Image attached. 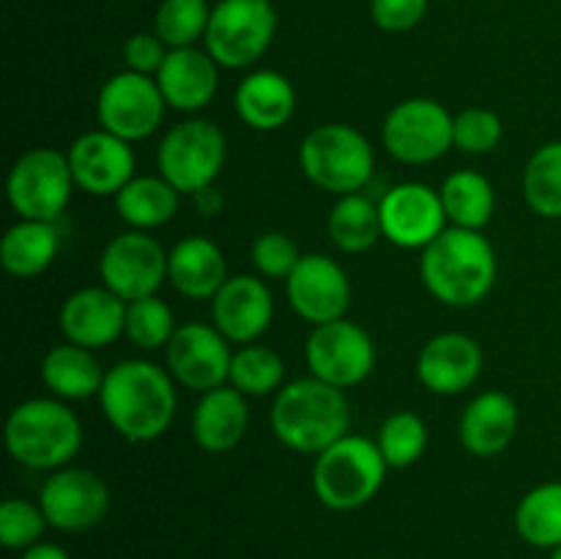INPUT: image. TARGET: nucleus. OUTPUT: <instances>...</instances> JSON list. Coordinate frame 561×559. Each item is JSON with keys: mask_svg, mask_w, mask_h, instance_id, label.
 Wrapping results in <instances>:
<instances>
[{"mask_svg": "<svg viewBox=\"0 0 561 559\" xmlns=\"http://www.w3.org/2000/svg\"><path fill=\"white\" fill-rule=\"evenodd\" d=\"M99 406L104 420L131 444L157 442L173 425L179 395L168 367L148 360H124L104 376Z\"/></svg>", "mask_w": 561, "mask_h": 559, "instance_id": "obj_1", "label": "nucleus"}, {"mask_svg": "<svg viewBox=\"0 0 561 559\" xmlns=\"http://www.w3.org/2000/svg\"><path fill=\"white\" fill-rule=\"evenodd\" d=\"M496 250L482 230L449 225L436 241L422 250L420 277L427 294L447 307H474L496 283Z\"/></svg>", "mask_w": 561, "mask_h": 559, "instance_id": "obj_2", "label": "nucleus"}, {"mask_svg": "<svg viewBox=\"0 0 561 559\" xmlns=\"http://www.w3.org/2000/svg\"><path fill=\"white\" fill-rule=\"evenodd\" d=\"M268 420L279 444L301 455H321L351 433V406L345 389L305 376L279 389Z\"/></svg>", "mask_w": 561, "mask_h": 559, "instance_id": "obj_3", "label": "nucleus"}, {"mask_svg": "<svg viewBox=\"0 0 561 559\" xmlns=\"http://www.w3.org/2000/svg\"><path fill=\"white\" fill-rule=\"evenodd\" d=\"M5 449L25 469H64L82 449L80 417L60 398L22 400L5 420Z\"/></svg>", "mask_w": 561, "mask_h": 559, "instance_id": "obj_4", "label": "nucleus"}, {"mask_svg": "<svg viewBox=\"0 0 561 559\" xmlns=\"http://www.w3.org/2000/svg\"><path fill=\"white\" fill-rule=\"evenodd\" d=\"M387 471L389 466L376 438L348 433L321 455H316L312 491L323 507L334 513H351L378 497Z\"/></svg>", "mask_w": 561, "mask_h": 559, "instance_id": "obj_5", "label": "nucleus"}, {"mask_svg": "<svg viewBox=\"0 0 561 559\" xmlns=\"http://www.w3.org/2000/svg\"><path fill=\"white\" fill-rule=\"evenodd\" d=\"M299 168L310 184L332 195L362 192L376 170L370 140L348 124H321L299 146Z\"/></svg>", "mask_w": 561, "mask_h": 559, "instance_id": "obj_6", "label": "nucleus"}, {"mask_svg": "<svg viewBox=\"0 0 561 559\" xmlns=\"http://www.w3.org/2000/svg\"><path fill=\"white\" fill-rule=\"evenodd\" d=\"M277 36V11L272 0H219L206 27L208 55L219 69H250Z\"/></svg>", "mask_w": 561, "mask_h": 559, "instance_id": "obj_7", "label": "nucleus"}, {"mask_svg": "<svg viewBox=\"0 0 561 559\" xmlns=\"http://www.w3.org/2000/svg\"><path fill=\"white\" fill-rule=\"evenodd\" d=\"M225 157L228 142L222 129L208 118H186L162 137L157 148V168L181 195H197L214 186L225 168Z\"/></svg>", "mask_w": 561, "mask_h": 559, "instance_id": "obj_8", "label": "nucleus"}, {"mask_svg": "<svg viewBox=\"0 0 561 559\" xmlns=\"http://www.w3.org/2000/svg\"><path fill=\"white\" fill-rule=\"evenodd\" d=\"M69 157L58 148H31L22 153L5 179V197L20 219L58 223L75 190Z\"/></svg>", "mask_w": 561, "mask_h": 559, "instance_id": "obj_9", "label": "nucleus"}, {"mask_svg": "<svg viewBox=\"0 0 561 559\" xmlns=\"http://www.w3.org/2000/svg\"><path fill=\"white\" fill-rule=\"evenodd\" d=\"M455 115L427 96L394 104L381 126V142L389 157L403 164H431L455 148Z\"/></svg>", "mask_w": 561, "mask_h": 559, "instance_id": "obj_10", "label": "nucleus"}, {"mask_svg": "<svg viewBox=\"0 0 561 559\" xmlns=\"http://www.w3.org/2000/svg\"><path fill=\"white\" fill-rule=\"evenodd\" d=\"M162 91L157 77L137 75V71H118L102 85L96 96L99 129L121 137L126 142H137L151 137L164 118Z\"/></svg>", "mask_w": 561, "mask_h": 559, "instance_id": "obj_11", "label": "nucleus"}, {"mask_svg": "<svg viewBox=\"0 0 561 559\" xmlns=\"http://www.w3.org/2000/svg\"><path fill=\"white\" fill-rule=\"evenodd\" d=\"M99 280L124 301L153 296L168 280V252L146 230H124L104 244Z\"/></svg>", "mask_w": 561, "mask_h": 559, "instance_id": "obj_12", "label": "nucleus"}, {"mask_svg": "<svg viewBox=\"0 0 561 559\" xmlns=\"http://www.w3.org/2000/svg\"><path fill=\"white\" fill-rule=\"evenodd\" d=\"M305 360L310 376L337 389H351L365 381L376 367V343L365 327L340 318L312 327L305 345Z\"/></svg>", "mask_w": 561, "mask_h": 559, "instance_id": "obj_13", "label": "nucleus"}, {"mask_svg": "<svg viewBox=\"0 0 561 559\" xmlns=\"http://www.w3.org/2000/svg\"><path fill=\"white\" fill-rule=\"evenodd\" d=\"M230 362V340L214 323H181L164 345V365L175 384L201 395L228 384Z\"/></svg>", "mask_w": 561, "mask_h": 559, "instance_id": "obj_14", "label": "nucleus"}, {"mask_svg": "<svg viewBox=\"0 0 561 559\" xmlns=\"http://www.w3.org/2000/svg\"><path fill=\"white\" fill-rule=\"evenodd\" d=\"M378 214L383 239L400 250H425L449 228L438 190L420 181H403L383 192Z\"/></svg>", "mask_w": 561, "mask_h": 559, "instance_id": "obj_15", "label": "nucleus"}, {"mask_svg": "<svg viewBox=\"0 0 561 559\" xmlns=\"http://www.w3.org/2000/svg\"><path fill=\"white\" fill-rule=\"evenodd\" d=\"M38 504L53 529L88 532L107 515L110 488L96 471L64 466L44 480Z\"/></svg>", "mask_w": 561, "mask_h": 559, "instance_id": "obj_16", "label": "nucleus"}, {"mask_svg": "<svg viewBox=\"0 0 561 559\" xmlns=\"http://www.w3.org/2000/svg\"><path fill=\"white\" fill-rule=\"evenodd\" d=\"M288 301L301 321L321 327L345 318L351 307V280L334 258L323 252L301 255L290 277L285 280Z\"/></svg>", "mask_w": 561, "mask_h": 559, "instance_id": "obj_17", "label": "nucleus"}, {"mask_svg": "<svg viewBox=\"0 0 561 559\" xmlns=\"http://www.w3.org/2000/svg\"><path fill=\"white\" fill-rule=\"evenodd\" d=\"M66 157L75 184L93 197H115L137 175L131 142L104 129L82 132L69 146Z\"/></svg>", "mask_w": 561, "mask_h": 559, "instance_id": "obj_18", "label": "nucleus"}, {"mask_svg": "<svg viewBox=\"0 0 561 559\" xmlns=\"http://www.w3.org/2000/svg\"><path fill=\"white\" fill-rule=\"evenodd\" d=\"M480 343L466 332H438L422 345L416 356V378L433 395H460L482 376Z\"/></svg>", "mask_w": 561, "mask_h": 559, "instance_id": "obj_19", "label": "nucleus"}, {"mask_svg": "<svg viewBox=\"0 0 561 559\" xmlns=\"http://www.w3.org/2000/svg\"><path fill=\"white\" fill-rule=\"evenodd\" d=\"M274 296L261 274H233L211 299V323L236 345H250L272 327Z\"/></svg>", "mask_w": 561, "mask_h": 559, "instance_id": "obj_20", "label": "nucleus"}, {"mask_svg": "<svg viewBox=\"0 0 561 559\" xmlns=\"http://www.w3.org/2000/svg\"><path fill=\"white\" fill-rule=\"evenodd\" d=\"M58 327L69 343L99 351L124 334L126 301L104 285L80 288L60 307Z\"/></svg>", "mask_w": 561, "mask_h": 559, "instance_id": "obj_21", "label": "nucleus"}, {"mask_svg": "<svg viewBox=\"0 0 561 559\" xmlns=\"http://www.w3.org/2000/svg\"><path fill=\"white\" fill-rule=\"evenodd\" d=\"M518 425V403L502 389H485L471 398L460 414L458 436L474 458H496L513 444Z\"/></svg>", "mask_w": 561, "mask_h": 559, "instance_id": "obj_22", "label": "nucleus"}, {"mask_svg": "<svg viewBox=\"0 0 561 559\" xmlns=\"http://www.w3.org/2000/svg\"><path fill=\"white\" fill-rule=\"evenodd\" d=\"M157 85L168 107L197 113L217 96L219 64L208 55L206 47L170 49L157 75Z\"/></svg>", "mask_w": 561, "mask_h": 559, "instance_id": "obj_23", "label": "nucleus"}, {"mask_svg": "<svg viewBox=\"0 0 561 559\" xmlns=\"http://www.w3.org/2000/svg\"><path fill=\"white\" fill-rule=\"evenodd\" d=\"M228 277L225 252L206 236H186L168 252V280L184 299L211 301Z\"/></svg>", "mask_w": 561, "mask_h": 559, "instance_id": "obj_24", "label": "nucleus"}, {"mask_svg": "<svg viewBox=\"0 0 561 559\" xmlns=\"http://www.w3.org/2000/svg\"><path fill=\"white\" fill-rule=\"evenodd\" d=\"M250 427V406L247 395L222 384L201 395L192 411V438L206 453H230Z\"/></svg>", "mask_w": 561, "mask_h": 559, "instance_id": "obj_25", "label": "nucleus"}, {"mask_svg": "<svg viewBox=\"0 0 561 559\" xmlns=\"http://www.w3.org/2000/svg\"><path fill=\"white\" fill-rule=\"evenodd\" d=\"M239 118L255 132H277L294 118L296 88L285 75L274 69L250 71L233 93Z\"/></svg>", "mask_w": 561, "mask_h": 559, "instance_id": "obj_26", "label": "nucleus"}, {"mask_svg": "<svg viewBox=\"0 0 561 559\" xmlns=\"http://www.w3.org/2000/svg\"><path fill=\"white\" fill-rule=\"evenodd\" d=\"M107 370H102L91 349L75 343H60L44 354L42 381L60 400H88L99 398Z\"/></svg>", "mask_w": 561, "mask_h": 559, "instance_id": "obj_27", "label": "nucleus"}, {"mask_svg": "<svg viewBox=\"0 0 561 559\" xmlns=\"http://www.w3.org/2000/svg\"><path fill=\"white\" fill-rule=\"evenodd\" d=\"M60 252V236L55 223L20 219L0 239V263L11 277L31 280L47 272Z\"/></svg>", "mask_w": 561, "mask_h": 559, "instance_id": "obj_28", "label": "nucleus"}, {"mask_svg": "<svg viewBox=\"0 0 561 559\" xmlns=\"http://www.w3.org/2000/svg\"><path fill=\"white\" fill-rule=\"evenodd\" d=\"M113 201L121 223L151 233L179 214L181 192L162 175H135Z\"/></svg>", "mask_w": 561, "mask_h": 559, "instance_id": "obj_29", "label": "nucleus"}, {"mask_svg": "<svg viewBox=\"0 0 561 559\" xmlns=\"http://www.w3.org/2000/svg\"><path fill=\"white\" fill-rule=\"evenodd\" d=\"M453 228L482 230L496 212V190L491 181L477 170H455L444 179L438 190Z\"/></svg>", "mask_w": 561, "mask_h": 559, "instance_id": "obj_30", "label": "nucleus"}, {"mask_svg": "<svg viewBox=\"0 0 561 559\" xmlns=\"http://www.w3.org/2000/svg\"><path fill=\"white\" fill-rule=\"evenodd\" d=\"M327 228L332 244L340 252H348V255H359V252L373 250L378 244V239H383L378 203H373L362 192L337 197V203L329 212Z\"/></svg>", "mask_w": 561, "mask_h": 559, "instance_id": "obj_31", "label": "nucleus"}, {"mask_svg": "<svg viewBox=\"0 0 561 559\" xmlns=\"http://www.w3.org/2000/svg\"><path fill=\"white\" fill-rule=\"evenodd\" d=\"M515 532L520 540L542 551L561 546V482H542L520 497Z\"/></svg>", "mask_w": 561, "mask_h": 559, "instance_id": "obj_32", "label": "nucleus"}, {"mask_svg": "<svg viewBox=\"0 0 561 559\" xmlns=\"http://www.w3.org/2000/svg\"><path fill=\"white\" fill-rule=\"evenodd\" d=\"M285 362L268 345H241L233 351L228 384L239 389L247 398H263V395L279 392L285 387Z\"/></svg>", "mask_w": 561, "mask_h": 559, "instance_id": "obj_33", "label": "nucleus"}, {"mask_svg": "<svg viewBox=\"0 0 561 559\" xmlns=\"http://www.w3.org/2000/svg\"><path fill=\"white\" fill-rule=\"evenodd\" d=\"M524 197L537 217L561 219V140L537 148L524 168Z\"/></svg>", "mask_w": 561, "mask_h": 559, "instance_id": "obj_34", "label": "nucleus"}, {"mask_svg": "<svg viewBox=\"0 0 561 559\" xmlns=\"http://www.w3.org/2000/svg\"><path fill=\"white\" fill-rule=\"evenodd\" d=\"M376 444L389 469H409L427 449L425 420L414 411H394L378 427Z\"/></svg>", "mask_w": 561, "mask_h": 559, "instance_id": "obj_35", "label": "nucleus"}, {"mask_svg": "<svg viewBox=\"0 0 561 559\" xmlns=\"http://www.w3.org/2000/svg\"><path fill=\"white\" fill-rule=\"evenodd\" d=\"M211 9L208 0H162L153 16V33L170 49L197 47V42L206 38Z\"/></svg>", "mask_w": 561, "mask_h": 559, "instance_id": "obj_36", "label": "nucleus"}, {"mask_svg": "<svg viewBox=\"0 0 561 559\" xmlns=\"http://www.w3.org/2000/svg\"><path fill=\"white\" fill-rule=\"evenodd\" d=\"M175 316L173 307L157 294L146 299L126 301V327L124 338L140 351H157L170 343L175 334Z\"/></svg>", "mask_w": 561, "mask_h": 559, "instance_id": "obj_37", "label": "nucleus"}, {"mask_svg": "<svg viewBox=\"0 0 561 559\" xmlns=\"http://www.w3.org/2000/svg\"><path fill=\"white\" fill-rule=\"evenodd\" d=\"M49 521L44 515L42 504H33L27 499H5L0 504V543L9 551H25V548L42 543Z\"/></svg>", "mask_w": 561, "mask_h": 559, "instance_id": "obj_38", "label": "nucleus"}, {"mask_svg": "<svg viewBox=\"0 0 561 559\" xmlns=\"http://www.w3.org/2000/svg\"><path fill=\"white\" fill-rule=\"evenodd\" d=\"M455 148L463 153H491L496 151L504 137V124L493 110L466 107L455 115Z\"/></svg>", "mask_w": 561, "mask_h": 559, "instance_id": "obj_39", "label": "nucleus"}, {"mask_svg": "<svg viewBox=\"0 0 561 559\" xmlns=\"http://www.w3.org/2000/svg\"><path fill=\"white\" fill-rule=\"evenodd\" d=\"M252 266L266 280H288L296 263L301 261V252L296 241L283 230H266L252 241Z\"/></svg>", "mask_w": 561, "mask_h": 559, "instance_id": "obj_40", "label": "nucleus"}, {"mask_svg": "<svg viewBox=\"0 0 561 559\" xmlns=\"http://www.w3.org/2000/svg\"><path fill=\"white\" fill-rule=\"evenodd\" d=\"M431 0H370V16L381 31L409 33L425 20Z\"/></svg>", "mask_w": 561, "mask_h": 559, "instance_id": "obj_41", "label": "nucleus"}, {"mask_svg": "<svg viewBox=\"0 0 561 559\" xmlns=\"http://www.w3.org/2000/svg\"><path fill=\"white\" fill-rule=\"evenodd\" d=\"M168 53L170 47L153 31L135 33V36H129L124 42V64L126 69L137 71V75L157 77Z\"/></svg>", "mask_w": 561, "mask_h": 559, "instance_id": "obj_42", "label": "nucleus"}, {"mask_svg": "<svg viewBox=\"0 0 561 559\" xmlns=\"http://www.w3.org/2000/svg\"><path fill=\"white\" fill-rule=\"evenodd\" d=\"M20 559H71L66 548H60L58 543H36V546L25 548L20 554Z\"/></svg>", "mask_w": 561, "mask_h": 559, "instance_id": "obj_43", "label": "nucleus"}, {"mask_svg": "<svg viewBox=\"0 0 561 559\" xmlns=\"http://www.w3.org/2000/svg\"><path fill=\"white\" fill-rule=\"evenodd\" d=\"M192 197H195L197 208H201L203 214H217L219 208H222V197L214 192V186H208V190L197 192V195H192Z\"/></svg>", "mask_w": 561, "mask_h": 559, "instance_id": "obj_44", "label": "nucleus"}, {"mask_svg": "<svg viewBox=\"0 0 561 559\" xmlns=\"http://www.w3.org/2000/svg\"><path fill=\"white\" fill-rule=\"evenodd\" d=\"M551 559H561V546H559V548H553V551H551Z\"/></svg>", "mask_w": 561, "mask_h": 559, "instance_id": "obj_45", "label": "nucleus"}, {"mask_svg": "<svg viewBox=\"0 0 561 559\" xmlns=\"http://www.w3.org/2000/svg\"><path fill=\"white\" fill-rule=\"evenodd\" d=\"M376 559H392V557H376Z\"/></svg>", "mask_w": 561, "mask_h": 559, "instance_id": "obj_46", "label": "nucleus"}]
</instances>
